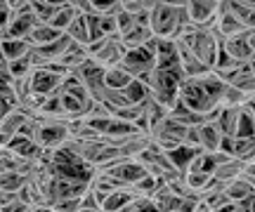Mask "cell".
I'll return each instance as SVG.
<instances>
[{"mask_svg": "<svg viewBox=\"0 0 255 212\" xmlns=\"http://www.w3.org/2000/svg\"><path fill=\"white\" fill-rule=\"evenodd\" d=\"M126 97H128V102L132 104V106H144L149 99H151V90L146 87L142 80H132V83L126 87Z\"/></svg>", "mask_w": 255, "mask_h": 212, "instance_id": "obj_15", "label": "cell"}, {"mask_svg": "<svg viewBox=\"0 0 255 212\" xmlns=\"http://www.w3.org/2000/svg\"><path fill=\"white\" fill-rule=\"evenodd\" d=\"M62 36H64L62 31H57V28H52V26H38L26 40L33 47H45V45H50V43H55L57 38H62Z\"/></svg>", "mask_w": 255, "mask_h": 212, "instance_id": "obj_16", "label": "cell"}, {"mask_svg": "<svg viewBox=\"0 0 255 212\" xmlns=\"http://www.w3.org/2000/svg\"><path fill=\"white\" fill-rule=\"evenodd\" d=\"M26 120H28V116L24 111L14 109L7 118L0 123V151H5V148L12 144V139L19 135V130H21V125H24Z\"/></svg>", "mask_w": 255, "mask_h": 212, "instance_id": "obj_6", "label": "cell"}, {"mask_svg": "<svg viewBox=\"0 0 255 212\" xmlns=\"http://www.w3.org/2000/svg\"><path fill=\"white\" fill-rule=\"evenodd\" d=\"M187 2H154L149 12V28L161 40H175L184 26H189Z\"/></svg>", "mask_w": 255, "mask_h": 212, "instance_id": "obj_1", "label": "cell"}, {"mask_svg": "<svg viewBox=\"0 0 255 212\" xmlns=\"http://www.w3.org/2000/svg\"><path fill=\"white\" fill-rule=\"evenodd\" d=\"M220 12V2H187V14H189V21L194 26H215V19H218Z\"/></svg>", "mask_w": 255, "mask_h": 212, "instance_id": "obj_4", "label": "cell"}, {"mask_svg": "<svg viewBox=\"0 0 255 212\" xmlns=\"http://www.w3.org/2000/svg\"><path fill=\"white\" fill-rule=\"evenodd\" d=\"M234 158H237V160H241L244 165L255 163V137L234 139Z\"/></svg>", "mask_w": 255, "mask_h": 212, "instance_id": "obj_17", "label": "cell"}, {"mask_svg": "<svg viewBox=\"0 0 255 212\" xmlns=\"http://www.w3.org/2000/svg\"><path fill=\"white\" fill-rule=\"evenodd\" d=\"M121 66H123L132 78H139V75H144L146 71H151V69L156 66V57L151 55L146 47L128 50L126 57H123V62H121Z\"/></svg>", "mask_w": 255, "mask_h": 212, "instance_id": "obj_2", "label": "cell"}, {"mask_svg": "<svg viewBox=\"0 0 255 212\" xmlns=\"http://www.w3.org/2000/svg\"><path fill=\"white\" fill-rule=\"evenodd\" d=\"M28 212H52V208H47V205H33V208H28Z\"/></svg>", "mask_w": 255, "mask_h": 212, "instance_id": "obj_23", "label": "cell"}, {"mask_svg": "<svg viewBox=\"0 0 255 212\" xmlns=\"http://www.w3.org/2000/svg\"><path fill=\"white\" fill-rule=\"evenodd\" d=\"M64 2H33V14H36L38 24L40 26H47L52 19L57 17V12L62 9Z\"/></svg>", "mask_w": 255, "mask_h": 212, "instance_id": "obj_18", "label": "cell"}, {"mask_svg": "<svg viewBox=\"0 0 255 212\" xmlns=\"http://www.w3.org/2000/svg\"><path fill=\"white\" fill-rule=\"evenodd\" d=\"M199 137H201V148L206 153H218L220 144H222V132H220L218 123L215 120H208L199 125Z\"/></svg>", "mask_w": 255, "mask_h": 212, "instance_id": "obj_8", "label": "cell"}, {"mask_svg": "<svg viewBox=\"0 0 255 212\" xmlns=\"http://www.w3.org/2000/svg\"><path fill=\"white\" fill-rule=\"evenodd\" d=\"M28 80H31V92L40 94V97H52V94H57L59 87H62V83H64V78L50 73L45 69H36Z\"/></svg>", "mask_w": 255, "mask_h": 212, "instance_id": "obj_5", "label": "cell"}, {"mask_svg": "<svg viewBox=\"0 0 255 212\" xmlns=\"http://www.w3.org/2000/svg\"><path fill=\"white\" fill-rule=\"evenodd\" d=\"M33 50V45L28 43V40H5L2 45H0V57L12 64V62H17L21 57H26L28 52Z\"/></svg>", "mask_w": 255, "mask_h": 212, "instance_id": "obj_10", "label": "cell"}, {"mask_svg": "<svg viewBox=\"0 0 255 212\" xmlns=\"http://www.w3.org/2000/svg\"><path fill=\"white\" fill-rule=\"evenodd\" d=\"M210 179H213V175H203V172H187V175H184V182L189 186V191H194V194L206 191L210 184Z\"/></svg>", "mask_w": 255, "mask_h": 212, "instance_id": "obj_20", "label": "cell"}, {"mask_svg": "<svg viewBox=\"0 0 255 212\" xmlns=\"http://www.w3.org/2000/svg\"><path fill=\"white\" fill-rule=\"evenodd\" d=\"M151 38H156L154 33H151V28L149 26H142V24H137L132 31H128L126 36H121V40H123V45H126V50H137V47H144Z\"/></svg>", "mask_w": 255, "mask_h": 212, "instance_id": "obj_12", "label": "cell"}, {"mask_svg": "<svg viewBox=\"0 0 255 212\" xmlns=\"http://www.w3.org/2000/svg\"><path fill=\"white\" fill-rule=\"evenodd\" d=\"M151 7H154V2H132V0H126V2H123V12L132 14V17H142V14L149 12Z\"/></svg>", "mask_w": 255, "mask_h": 212, "instance_id": "obj_21", "label": "cell"}, {"mask_svg": "<svg viewBox=\"0 0 255 212\" xmlns=\"http://www.w3.org/2000/svg\"><path fill=\"white\" fill-rule=\"evenodd\" d=\"M76 19V9H73V5L71 2H64L62 5V9L57 12V17L47 24V26H52V28H57V31H62V33H66V28L71 26V21Z\"/></svg>", "mask_w": 255, "mask_h": 212, "instance_id": "obj_19", "label": "cell"}, {"mask_svg": "<svg viewBox=\"0 0 255 212\" xmlns=\"http://www.w3.org/2000/svg\"><path fill=\"white\" fill-rule=\"evenodd\" d=\"M135 78L128 73L123 66H114V69H107V73H104V85L109 87V90H116V92H126V87L132 83Z\"/></svg>", "mask_w": 255, "mask_h": 212, "instance_id": "obj_11", "label": "cell"}, {"mask_svg": "<svg viewBox=\"0 0 255 212\" xmlns=\"http://www.w3.org/2000/svg\"><path fill=\"white\" fill-rule=\"evenodd\" d=\"M225 194H227V198L232 203H241V201L251 198L255 191H253V184L248 182L246 177H239V179H234L232 184L225 186Z\"/></svg>", "mask_w": 255, "mask_h": 212, "instance_id": "obj_13", "label": "cell"}, {"mask_svg": "<svg viewBox=\"0 0 255 212\" xmlns=\"http://www.w3.org/2000/svg\"><path fill=\"white\" fill-rule=\"evenodd\" d=\"M222 47L227 50V55L232 57L234 62H239V64H248V62L253 59V50L248 45L246 33H239V36H234V38H227V40L222 43Z\"/></svg>", "mask_w": 255, "mask_h": 212, "instance_id": "obj_7", "label": "cell"}, {"mask_svg": "<svg viewBox=\"0 0 255 212\" xmlns=\"http://www.w3.org/2000/svg\"><path fill=\"white\" fill-rule=\"evenodd\" d=\"M0 45H2V43H0Z\"/></svg>", "mask_w": 255, "mask_h": 212, "instance_id": "obj_24", "label": "cell"}, {"mask_svg": "<svg viewBox=\"0 0 255 212\" xmlns=\"http://www.w3.org/2000/svg\"><path fill=\"white\" fill-rule=\"evenodd\" d=\"M12 111H14V109H12V106H9V104L5 102L2 97H0V123H2L5 118H7V116L12 113Z\"/></svg>", "mask_w": 255, "mask_h": 212, "instance_id": "obj_22", "label": "cell"}, {"mask_svg": "<svg viewBox=\"0 0 255 212\" xmlns=\"http://www.w3.org/2000/svg\"><path fill=\"white\" fill-rule=\"evenodd\" d=\"M239 116H241V109H225V106H220V113H218V120H215V123H218L222 137L237 139Z\"/></svg>", "mask_w": 255, "mask_h": 212, "instance_id": "obj_9", "label": "cell"}, {"mask_svg": "<svg viewBox=\"0 0 255 212\" xmlns=\"http://www.w3.org/2000/svg\"><path fill=\"white\" fill-rule=\"evenodd\" d=\"M66 36L71 38L73 43L78 45H90V31H88V19L85 14H76V19L71 21V26L66 28Z\"/></svg>", "mask_w": 255, "mask_h": 212, "instance_id": "obj_14", "label": "cell"}, {"mask_svg": "<svg viewBox=\"0 0 255 212\" xmlns=\"http://www.w3.org/2000/svg\"><path fill=\"white\" fill-rule=\"evenodd\" d=\"M215 31L220 33L222 40L234 38V36H239V33H246V28L239 21L237 14L232 12V5H229V2H220V12H218V19H215Z\"/></svg>", "mask_w": 255, "mask_h": 212, "instance_id": "obj_3", "label": "cell"}]
</instances>
